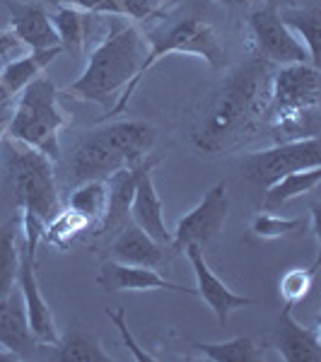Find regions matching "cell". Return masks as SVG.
I'll use <instances>...</instances> for the list:
<instances>
[{"instance_id":"cell-1","label":"cell","mask_w":321,"mask_h":362,"mask_svg":"<svg viewBox=\"0 0 321 362\" xmlns=\"http://www.w3.org/2000/svg\"><path fill=\"white\" fill-rule=\"evenodd\" d=\"M276 66L256 56L227 73L194 131L198 153L218 157L244 145L264 126Z\"/></svg>"},{"instance_id":"cell-2","label":"cell","mask_w":321,"mask_h":362,"mask_svg":"<svg viewBox=\"0 0 321 362\" xmlns=\"http://www.w3.org/2000/svg\"><path fill=\"white\" fill-rule=\"evenodd\" d=\"M148 49V39L133 22L121 15H109V29L90 51L83 75L66 87V95L107 107L112 116L121 114L136 92L133 83Z\"/></svg>"},{"instance_id":"cell-3","label":"cell","mask_w":321,"mask_h":362,"mask_svg":"<svg viewBox=\"0 0 321 362\" xmlns=\"http://www.w3.org/2000/svg\"><path fill=\"white\" fill-rule=\"evenodd\" d=\"M70 124V116L58 102V87L51 78H34L20 92L15 112L8 121V138L32 145L51 160L61 157V131Z\"/></svg>"},{"instance_id":"cell-4","label":"cell","mask_w":321,"mask_h":362,"mask_svg":"<svg viewBox=\"0 0 321 362\" xmlns=\"http://www.w3.org/2000/svg\"><path fill=\"white\" fill-rule=\"evenodd\" d=\"M3 167L20 208L32 210L44 223H51L61 213V196L56 189L51 157L39 153L32 145L8 138V153H5Z\"/></svg>"},{"instance_id":"cell-5","label":"cell","mask_w":321,"mask_h":362,"mask_svg":"<svg viewBox=\"0 0 321 362\" xmlns=\"http://www.w3.org/2000/svg\"><path fill=\"white\" fill-rule=\"evenodd\" d=\"M148 56L143 61L133 90H138L140 80L153 70L162 58L184 54V56H198L208 63L210 68L223 70L227 63V51L223 49L218 39V32L208 25V22L198 20V17H184L172 25L157 29V32H148Z\"/></svg>"},{"instance_id":"cell-6","label":"cell","mask_w":321,"mask_h":362,"mask_svg":"<svg viewBox=\"0 0 321 362\" xmlns=\"http://www.w3.org/2000/svg\"><path fill=\"white\" fill-rule=\"evenodd\" d=\"M312 167H321L319 136L285 140V143H276L273 148L259 150V153L249 155L242 162V174L254 186L266 189V186H271L273 181H278L285 174L302 172V169Z\"/></svg>"},{"instance_id":"cell-7","label":"cell","mask_w":321,"mask_h":362,"mask_svg":"<svg viewBox=\"0 0 321 362\" xmlns=\"http://www.w3.org/2000/svg\"><path fill=\"white\" fill-rule=\"evenodd\" d=\"M319 68L312 63H288L276 66L271 78V99H268L266 121L273 124L285 116H295L309 109H319Z\"/></svg>"},{"instance_id":"cell-8","label":"cell","mask_w":321,"mask_h":362,"mask_svg":"<svg viewBox=\"0 0 321 362\" xmlns=\"http://www.w3.org/2000/svg\"><path fill=\"white\" fill-rule=\"evenodd\" d=\"M249 32L261 58L273 66H288V63H312L307 49L300 39L283 25L278 15V5H264L249 15ZM314 66V63H312ZM319 68V66H317Z\"/></svg>"},{"instance_id":"cell-9","label":"cell","mask_w":321,"mask_h":362,"mask_svg":"<svg viewBox=\"0 0 321 362\" xmlns=\"http://www.w3.org/2000/svg\"><path fill=\"white\" fill-rule=\"evenodd\" d=\"M227 213H230V198H227V186L225 181L215 184L206 196L201 198L196 208H191L177 223L172 232V242L169 249L182 251L186 244H203L213 242L218 237V232L223 230Z\"/></svg>"},{"instance_id":"cell-10","label":"cell","mask_w":321,"mask_h":362,"mask_svg":"<svg viewBox=\"0 0 321 362\" xmlns=\"http://www.w3.org/2000/svg\"><path fill=\"white\" fill-rule=\"evenodd\" d=\"M17 288L22 293L27 309V319L32 326V334L39 341V346H56L61 341V334L56 329L54 314L49 302L44 300L37 280V254H32L25 242L20 244V271H17Z\"/></svg>"},{"instance_id":"cell-11","label":"cell","mask_w":321,"mask_h":362,"mask_svg":"<svg viewBox=\"0 0 321 362\" xmlns=\"http://www.w3.org/2000/svg\"><path fill=\"white\" fill-rule=\"evenodd\" d=\"M186 251V259H189L191 268H194V276H196V295L201 297L206 305L213 309V314L218 317L220 324H227L230 314L235 309H242V307H249L254 305L252 297H244V295H237L230 285H225L223 280L215 276L210 271V266L206 264V254H203V247L198 244H186L182 249Z\"/></svg>"},{"instance_id":"cell-12","label":"cell","mask_w":321,"mask_h":362,"mask_svg":"<svg viewBox=\"0 0 321 362\" xmlns=\"http://www.w3.org/2000/svg\"><path fill=\"white\" fill-rule=\"evenodd\" d=\"M97 285L107 293H145V290H167V293H186L196 295V290H189L186 285L172 283L162 276L157 268L121 264L109 259L99 268Z\"/></svg>"},{"instance_id":"cell-13","label":"cell","mask_w":321,"mask_h":362,"mask_svg":"<svg viewBox=\"0 0 321 362\" xmlns=\"http://www.w3.org/2000/svg\"><path fill=\"white\" fill-rule=\"evenodd\" d=\"M121 169H128V162L109 143L104 131H95L92 136H87L75 148L73 160H70V177H73L75 184L95 181V179L107 181L112 174L121 172Z\"/></svg>"},{"instance_id":"cell-14","label":"cell","mask_w":321,"mask_h":362,"mask_svg":"<svg viewBox=\"0 0 321 362\" xmlns=\"http://www.w3.org/2000/svg\"><path fill=\"white\" fill-rule=\"evenodd\" d=\"M0 348L13 353L17 360L32 358L39 348V341L34 338L32 326H29L20 288L0 297Z\"/></svg>"},{"instance_id":"cell-15","label":"cell","mask_w":321,"mask_h":362,"mask_svg":"<svg viewBox=\"0 0 321 362\" xmlns=\"http://www.w3.org/2000/svg\"><path fill=\"white\" fill-rule=\"evenodd\" d=\"M5 8L10 15V29L15 37L27 46L29 51H46L61 46L51 17L39 3H17V0H5Z\"/></svg>"},{"instance_id":"cell-16","label":"cell","mask_w":321,"mask_h":362,"mask_svg":"<svg viewBox=\"0 0 321 362\" xmlns=\"http://www.w3.org/2000/svg\"><path fill=\"white\" fill-rule=\"evenodd\" d=\"M157 162H148V167L140 172L138 184H136V194H133L131 203V223H136L140 230L148 232L155 242L169 247L172 242V232L167 230L165 223V206H162V198L155 189L153 181V169Z\"/></svg>"},{"instance_id":"cell-17","label":"cell","mask_w":321,"mask_h":362,"mask_svg":"<svg viewBox=\"0 0 321 362\" xmlns=\"http://www.w3.org/2000/svg\"><path fill=\"white\" fill-rule=\"evenodd\" d=\"M293 309L285 305L276 326V350L285 362H321L319 326H302L295 321Z\"/></svg>"},{"instance_id":"cell-18","label":"cell","mask_w":321,"mask_h":362,"mask_svg":"<svg viewBox=\"0 0 321 362\" xmlns=\"http://www.w3.org/2000/svg\"><path fill=\"white\" fill-rule=\"evenodd\" d=\"M145 167H148V160L138 167L121 169V172H116L107 179L109 203H107V213H104L102 223L97 227V235H116V232L124 230V227L131 223L133 194H136L138 177Z\"/></svg>"},{"instance_id":"cell-19","label":"cell","mask_w":321,"mask_h":362,"mask_svg":"<svg viewBox=\"0 0 321 362\" xmlns=\"http://www.w3.org/2000/svg\"><path fill=\"white\" fill-rule=\"evenodd\" d=\"M109 256L114 261H121V264L157 268L167 259V247L155 242L136 223H128L124 230H119L114 235L112 244H109Z\"/></svg>"},{"instance_id":"cell-20","label":"cell","mask_w":321,"mask_h":362,"mask_svg":"<svg viewBox=\"0 0 321 362\" xmlns=\"http://www.w3.org/2000/svg\"><path fill=\"white\" fill-rule=\"evenodd\" d=\"M61 54H63V49L56 46V49H46V51H29V54L20 56L17 61L5 63V68L0 70V92H3V99L20 95V92L25 90L34 78H39V75L44 73V68L51 66Z\"/></svg>"},{"instance_id":"cell-21","label":"cell","mask_w":321,"mask_h":362,"mask_svg":"<svg viewBox=\"0 0 321 362\" xmlns=\"http://www.w3.org/2000/svg\"><path fill=\"white\" fill-rule=\"evenodd\" d=\"M54 8L56 10L49 17L58 39H61V49L78 56L87 46V42H90L95 13H85V10L70 8V5H54Z\"/></svg>"},{"instance_id":"cell-22","label":"cell","mask_w":321,"mask_h":362,"mask_svg":"<svg viewBox=\"0 0 321 362\" xmlns=\"http://www.w3.org/2000/svg\"><path fill=\"white\" fill-rule=\"evenodd\" d=\"M319 181H321V167L285 174V177H280L278 181H273L271 186H266L261 213H278V210L283 206H288L290 201H295V198L317 189Z\"/></svg>"},{"instance_id":"cell-23","label":"cell","mask_w":321,"mask_h":362,"mask_svg":"<svg viewBox=\"0 0 321 362\" xmlns=\"http://www.w3.org/2000/svg\"><path fill=\"white\" fill-rule=\"evenodd\" d=\"M283 25L295 34L307 49L314 66H319V37H321V13L317 8H278Z\"/></svg>"},{"instance_id":"cell-24","label":"cell","mask_w":321,"mask_h":362,"mask_svg":"<svg viewBox=\"0 0 321 362\" xmlns=\"http://www.w3.org/2000/svg\"><path fill=\"white\" fill-rule=\"evenodd\" d=\"M109 203V186L104 179L95 181H83V184L75 186V191L68 198V208L80 213L90 225L99 227L104 213H107Z\"/></svg>"},{"instance_id":"cell-25","label":"cell","mask_w":321,"mask_h":362,"mask_svg":"<svg viewBox=\"0 0 321 362\" xmlns=\"http://www.w3.org/2000/svg\"><path fill=\"white\" fill-rule=\"evenodd\" d=\"M44 348H54L51 350V358L61 362H114L112 355H107L102 350L97 338L87 336L83 331H75L66 341H58L56 346Z\"/></svg>"},{"instance_id":"cell-26","label":"cell","mask_w":321,"mask_h":362,"mask_svg":"<svg viewBox=\"0 0 321 362\" xmlns=\"http://www.w3.org/2000/svg\"><path fill=\"white\" fill-rule=\"evenodd\" d=\"M196 350L210 362H259L261 348L254 338L237 336L220 343H196Z\"/></svg>"},{"instance_id":"cell-27","label":"cell","mask_w":321,"mask_h":362,"mask_svg":"<svg viewBox=\"0 0 321 362\" xmlns=\"http://www.w3.org/2000/svg\"><path fill=\"white\" fill-rule=\"evenodd\" d=\"M20 244H22V232H17L15 223H8L0 230V297L10 295L17 288Z\"/></svg>"},{"instance_id":"cell-28","label":"cell","mask_w":321,"mask_h":362,"mask_svg":"<svg viewBox=\"0 0 321 362\" xmlns=\"http://www.w3.org/2000/svg\"><path fill=\"white\" fill-rule=\"evenodd\" d=\"M90 223L83 218L80 213H75V210H61V213L56 215L51 223H46L44 227V237L49 244H56L58 249H68L70 242H73L75 237L80 235V232L90 230Z\"/></svg>"},{"instance_id":"cell-29","label":"cell","mask_w":321,"mask_h":362,"mask_svg":"<svg viewBox=\"0 0 321 362\" xmlns=\"http://www.w3.org/2000/svg\"><path fill=\"white\" fill-rule=\"evenodd\" d=\"M319 271V259H314V264L309 268H290L283 278H280V297L285 300V305L295 307L297 302H302L309 295V290L314 288Z\"/></svg>"},{"instance_id":"cell-30","label":"cell","mask_w":321,"mask_h":362,"mask_svg":"<svg viewBox=\"0 0 321 362\" xmlns=\"http://www.w3.org/2000/svg\"><path fill=\"white\" fill-rule=\"evenodd\" d=\"M305 227L302 218H280L276 213H259L252 223V232L261 239H276L300 232Z\"/></svg>"},{"instance_id":"cell-31","label":"cell","mask_w":321,"mask_h":362,"mask_svg":"<svg viewBox=\"0 0 321 362\" xmlns=\"http://www.w3.org/2000/svg\"><path fill=\"white\" fill-rule=\"evenodd\" d=\"M116 3H119L121 17H131L138 25L150 20H162L167 13L162 0H116Z\"/></svg>"},{"instance_id":"cell-32","label":"cell","mask_w":321,"mask_h":362,"mask_svg":"<svg viewBox=\"0 0 321 362\" xmlns=\"http://www.w3.org/2000/svg\"><path fill=\"white\" fill-rule=\"evenodd\" d=\"M107 317H109V321L119 329V334H121V341H124V346L131 350V355L136 360H140V362H155V358L153 355L148 353V350H143L140 348V343L133 338V334L128 331V324H126V312L124 309H116V312H107Z\"/></svg>"},{"instance_id":"cell-33","label":"cell","mask_w":321,"mask_h":362,"mask_svg":"<svg viewBox=\"0 0 321 362\" xmlns=\"http://www.w3.org/2000/svg\"><path fill=\"white\" fill-rule=\"evenodd\" d=\"M49 5H70V8L85 10V13L95 15H121L119 3L116 0H42Z\"/></svg>"},{"instance_id":"cell-34","label":"cell","mask_w":321,"mask_h":362,"mask_svg":"<svg viewBox=\"0 0 321 362\" xmlns=\"http://www.w3.org/2000/svg\"><path fill=\"white\" fill-rule=\"evenodd\" d=\"M22 49H27V46L15 37L13 29H0V58L10 61V58L20 54Z\"/></svg>"},{"instance_id":"cell-35","label":"cell","mask_w":321,"mask_h":362,"mask_svg":"<svg viewBox=\"0 0 321 362\" xmlns=\"http://www.w3.org/2000/svg\"><path fill=\"white\" fill-rule=\"evenodd\" d=\"M218 3L225 5V8H249L252 0H218Z\"/></svg>"},{"instance_id":"cell-36","label":"cell","mask_w":321,"mask_h":362,"mask_svg":"<svg viewBox=\"0 0 321 362\" xmlns=\"http://www.w3.org/2000/svg\"><path fill=\"white\" fill-rule=\"evenodd\" d=\"M8 121H10V119L0 116V143H3V138H5V136H8Z\"/></svg>"},{"instance_id":"cell-37","label":"cell","mask_w":321,"mask_h":362,"mask_svg":"<svg viewBox=\"0 0 321 362\" xmlns=\"http://www.w3.org/2000/svg\"><path fill=\"white\" fill-rule=\"evenodd\" d=\"M17 360L13 353H8V350H0V362H13Z\"/></svg>"},{"instance_id":"cell-38","label":"cell","mask_w":321,"mask_h":362,"mask_svg":"<svg viewBox=\"0 0 321 362\" xmlns=\"http://www.w3.org/2000/svg\"><path fill=\"white\" fill-rule=\"evenodd\" d=\"M179 3H184V0H162V5H165V10L174 8V5H179Z\"/></svg>"},{"instance_id":"cell-39","label":"cell","mask_w":321,"mask_h":362,"mask_svg":"<svg viewBox=\"0 0 321 362\" xmlns=\"http://www.w3.org/2000/svg\"><path fill=\"white\" fill-rule=\"evenodd\" d=\"M0 102H5V99H3V92H0Z\"/></svg>"},{"instance_id":"cell-40","label":"cell","mask_w":321,"mask_h":362,"mask_svg":"<svg viewBox=\"0 0 321 362\" xmlns=\"http://www.w3.org/2000/svg\"><path fill=\"white\" fill-rule=\"evenodd\" d=\"M268 3H271V5H276V0H268Z\"/></svg>"},{"instance_id":"cell-41","label":"cell","mask_w":321,"mask_h":362,"mask_svg":"<svg viewBox=\"0 0 321 362\" xmlns=\"http://www.w3.org/2000/svg\"><path fill=\"white\" fill-rule=\"evenodd\" d=\"M0 350H3V348H0Z\"/></svg>"}]
</instances>
